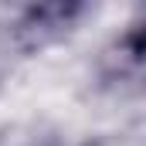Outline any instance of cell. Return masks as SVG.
Instances as JSON below:
<instances>
[{
    "mask_svg": "<svg viewBox=\"0 0 146 146\" xmlns=\"http://www.w3.org/2000/svg\"><path fill=\"white\" fill-rule=\"evenodd\" d=\"M119 75L146 85V24L122 37V44H119Z\"/></svg>",
    "mask_w": 146,
    "mask_h": 146,
    "instance_id": "obj_1",
    "label": "cell"
}]
</instances>
